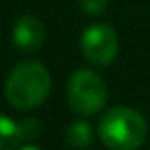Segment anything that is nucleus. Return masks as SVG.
I'll list each match as a JSON object with an SVG mask.
<instances>
[{
    "label": "nucleus",
    "mask_w": 150,
    "mask_h": 150,
    "mask_svg": "<svg viewBox=\"0 0 150 150\" xmlns=\"http://www.w3.org/2000/svg\"><path fill=\"white\" fill-rule=\"evenodd\" d=\"M19 150H40L39 146H35V144H25V146H21Z\"/></svg>",
    "instance_id": "10"
},
{
    "label": "nucleus",
    "mask_w": 150,
    "mask_h": 150,
    "mask_svg": "<svg viewBox=\"0 0 150 150\" xmlns=\"http://www.w3.org/2000/svg\"><path fill=\"white\" fill-rule=\"evenodd\" d=\"M81 8L85 10L91 16H96V13H102L108 6V0H79Z\"/></svg>",
    "instance_id": "9"
},
{
    "label": "nucleus",
    "mask_w": 150,
    "mask_h": 150,
    "mask_svg": "<svg viewBox=\"0 0 150 150\" xmlns=\"http://www.w3.org/2000/svg\"><path fill=\"white\" fill-rule=\"evenodd\" d=\"M13 44L23 52H35L44 40V25L35 16H23L16 21L12 31Z\"/></svg>",
    "instance_id": "5"
},
{
    "label": "nucleus",
    "mask_w": 150,
    "mask_h": 150,
    "mask_svg": "<svg viewBox=\"0 0 150 150\" xmlns=\"http://www.w3.org/2000/svg\"><path fill=\"white\" fill-rule=\"evenodd\" d=\"M117 33L108 23H94L81 35L83 56L94 66H110L117 56Z\"/></svg>",
    "instance_id": "4"
},
{
    "label": "nucleus",
    "mask_w": 150,
    "mask_h": 150,
    "mask_svg": "<svg viewBox=\"0 0 150 150\" xmlns=\"http://www.w3.org/2000/svg\"><path fill=\"white\" fill-rule=\"evenodd\" d=\"M19 133H21V139H25V141L39 139L42 135V123L37 117H25L19 123Z\"/></svg>",
    "instance_id": "8"
},
{
    "label": "nucleus",
    "mask_w": 150,
    "mask_h": 150,
    "mask_svg": "<svg viewBox=\"0 0 150 150\" xmlns=\"http://www.w3.org/2000/svg\"><path fill=\"white\" fill-rule=\"evenodd\" d=\"M66 142L73 150H85L93 142V129L87 121H75L66 131Z\"/></svg>",
    "instance_id": "6"
},
{
    "label": "nucleus",
    "mask_w": 150,
    "mask_h": 150,
    "mask_svg": "<svg viewBox=\"0 0 150 150\" xmlns=\"http://www.w3.org/2000/svg\"><path fill=\"white\" fill-rule=\"evenodd\" d=\"M98 133L110 150H137L146 139V119L133 108L117 106L100 119Z\"/></svg>",
    "instance_id": "2"
},
{
    "label": "nucleus",
    "mask_w": 150,
    "mask_h": 150,
    "mask_svg": "<svg viewBox=\"0 0 150 150\" xmlns=\"http://www.w3.org/2000/svg\"><path fill=\"white\" fill-rule=\"evenodd\" d=\"M108 100L106 85L98 73L91 69H77L67 83V102L73 112L93 115L104 108Z\"/></svg>",
    "instance_id": "3"
},
{
    "label": "nucleus",
    "mask_w": 150,
    "mask_h": 150,
    "mask_svg": "<svg viewBox=\"0 0 150 150\" xmlns=\"http://www.w3.org/2000/svg\"><path fill=\"white\" fill-rule=\"evenodd\" d=\"M21 141L19 123L0 114V150H13Z\"/></svg>",
    "instance_id": "7"
},
{
    "label": "nucleus",
    "mask_w": 150,
    "mask_h": 150,
    "mask_svg": "<svg viewBox=\"0 0 150 150\" xmlns=\"http://www.w3.org/2000/svg\"><path fill=\"white\" fill-rule=\"evenodd\" d=\"M50 85V73L40 62H21L8 75L6 98L18 110H33L46 100Z\"/></svg>",
    "instance_id": "1"
}]
</instances>
